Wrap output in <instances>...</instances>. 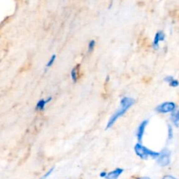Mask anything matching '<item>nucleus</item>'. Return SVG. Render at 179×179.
Segmentation results:
<instances>
[{"label":"nucleus","instance_id":"obj_1","mask_svg":"<svg viewBox=\"0 0 179 179\" xmlns=\"http://www.w3.org/2000/svg\"><path fill=\"white\" fill-rule=\"evenodd\" d=\"M135 103V100L131 97H123L120 101V107L117 111L113 113L111 117L110 118L109 122H108L106 129H109L111 127L114 123L117 121L118 119L123 116L129 109H130Z\"/></svg>","mask_w":179,"mask_h":179},{"label":"nucleus","instance_id":"obj_2","mask_svg":"<svg viewBox=\"0 0 179 179\" xmlns=\"http://www.w3.org/2000/svg\"><path fill=\"white\" fill-rule=\"evenodd\" d=\"M134 151L136 155L143 160H147L149 157L152 158H158L160 155V153L155 152L153 150L147 148L146 147L142 146L141 143H138L135 145Z\"/></svg>","mask_w":179,"mask_h":179},{"label":"nucleus","instance_id":"obj_3","mask_svg":"<svg viewBox=\"0 0 179 179\" xmlns=\"http://www.w3.org/2000/svg\"><path fill=\"white\" fill-rule=\"evenodd\" d=\"M171 163V153L168 149H164L158 158V163L161 167H167Z\"/></svg>","mask_w":179,"mask_h":179},{"label":"nucleus","instance_id":"obj_4","mask_svg":"<svg viewBox=\"0 0 179 179\" xmlns=\"http://www.w3.org/2000/svg\"><path fill=\"white\" fill-rule=\"evenodd\" d=\"M176 109V105L174 102L167 101L161 104L156 108V111L161 113H167L174 111Z\"/></svg>","mask_w":179,"mask_h":179},{"label":"nucleus","instance_id":"obj_5","mask_svg":"<svg viewBox=\"0 0 179 179\" xmlns=\"http://www.w3.org/2000/svg\"><path fill=\"white\" fill-rule=\"evenodd\" d=\"M148 123V121L147 120H145L143 122H141V123L139 125V126L138 127L136 136H137V139L139 143H141L142 141V138H143V136L144 134L145 129H146Z\"/></svg>","mask_w":179,"mask_h":179},{"label":"nucleus","instance_id":"obj_6","mask_svg":"<svg viewBox=\"0 0 179 179\" xmlns=\"http://www.w3.org/2000/svg\"><path fill=\"white\" fill-rule=\"evenodd\" d=\"M123 172V169L121 168H116L113 171L107 173L105 178L106 179H118V177L122 174Z\"/></svg>","mask_w":179,"mask_h":179},{"label":"nucleus","instance_id":"obj_7","mask_svg":"<svg viewBox=\"0 0 179 179\" xmlns=\"http://www.w3.org/2000/svg\"><path fill=\"white\" fill-rule=\"evenodd\" d=\"M164 38H165V35L163 32L162 31H159L155 36L154 41H153V47H154L155 49H158L159 47V43L161 41H164Z\"/></svg>","mask_w":179,"mask_h":179},{"label":"nucleus","instance_id":"obj_8","mask_svg":"<svg viewBox=\"0 0 179 179\" xmlns=\"http://www.w3.org/2000/svg\"><path fill=\"white\" fill-rule=\"evenodd\" d=\"M171 120L176 127L179 126V110H174L172 112Z\"/></svg>","mask_w":179,"mask_h":179},{"label":"nucleus","instance_id":"obj_9","mask_svg":"<svg viewBox=\"0 0 179 179\" xmlns=\"http://www.w3.org/2000/svg\"><path fill=\"white\" fill-rule=\"evenodd\" d=\"M52 100V97H48V99H47L46 100H44V99H41V100H39L37 104H36V109L38 110V111H42L44 109V108L45 106V104L48 102Z\"/></svg>","mask_w":179,"mask_h":179},{"label":"nucleus","instance_id":"obj_10","mask_svg":"<svg viewBox=\"0 0 179 179\" xmlns=\"http://www.w3.org/2000/svg\"><path fill=\"white\" fill-rule=\"evenodd\" d=\"M71 76H72V81L76 83V81L78 80V69L77 67H74L73 69L72 70L71 72Z\"/></svg>","mask_w":179,"mask_h":179},{"label":"nucleus","instance_id":"obj_11","mask_svg":"<svg viewBox=\"0 0 179 179\" xmlns=\"http://www.w3.org/2000/svg\"><path fill=\"white\" fill-rule=\"evenodd\" d=\"M55 59H56V55H53L52 56H51L50 59H49V61L48 62V63L46 64V67H50L51 66H52L54 63V62H55Z\"/></svg>","mask_w":179,"mask_h":179},{"label":"nucleus","instance_id":"obj_12","mask_svg":"<svg viewBox=\"0 0 179 179\" xmlns=\"http://www.w3.org/2000/svg\"><path fill=\"white\" fill-rule=\"evenodd\" d=\"M95 46V41L91 40L88 44V53H91L94 50Z\"/></svg>","mask_w":179,"mask_h":179},{"label":"nucleus","instance_id":"obj_13","mask_svg":"<svg viewBox=\"0 0 179 179\" xmlns=\"http://www.w3.org/2000/svg\"><path fill=\"white\" fill-rule=\"evenodd\" d=\"M173 129H172V127L169 125H168V139L169 140H171V139L173 138Z\"/></svg>","mask_w":179,"mask_h":179},{"label":"nucleus","instance_id":"obj_14","mask_svg":"<svg viewBox=\"0 0 179 179\" xmlns=\"http://www.w3.org/2000/svg\"><path fill=\"white\" fill-rule=\"evenodd\" d=\"M169 86H172V87H177L178 86V85H179V82L177 81V80H176V79L174 78H173L172 80L169 82Z\"/></svg>","mask_w":179,"mask_h":179},{"label":"nucleus","instance_id":"obj_15","mask_svg":"<svg viewBox=\"0 0 179 179\" xmlns=\"http://www.w3.org/2000/svg\"><path fill=\"white\" fill-rule=\"evenodd\" d=\"M174 78L172 77V76H167V77L164 78V81H165L166 82H167V83H169L170 81H171L172 79Z\"/></svg>","mask_w":179,"mask_h":179},{"label":"nucleus","instance_id":"obj_16","mask_svg":"<svg viewBox=\"0 0 179 179\" xmlns=\"http://www.w3.org/2000/svg\"><path fill=\"white\" fill-rule=\"evenodd\" d=\"M163 179H177V178L172 177V176L171 175H167V176H164V177L163 178Z\"/></svg>","mask_w":179,"mask_h":179},{"label":"nucleus","instance_id":"obj_17","mask_svg":"<svg viewBox=\"0 0 179 179\" xmlns=\"http://www.w3.org/2000/svg\"><path fill=\"white\" fill-rule=\"evenodd\" d=\"M54 169V168H52V169H50L49 171H48V172H47L46 174H45V175H44V178H46L47 177H48V176H49L50 174H51V172H53V170Z\"/></svg>","mask_w":179,"mask_h":179},{"label":"nucleus","instance_id":"obj_18","mask_svg":"<svg viewBox=\"0 0 179 179\" xmlns=\"http://www.w3.org/2000/svg\"><path fill=\"white\" fill-rule=\"evenodd\" d=\"M107 174V173L106 172H102L100 173V177L101 178H105Z\"/></svg>","mask_w":179,"mask_h":179},{"label":"nucleus","instance_id":"obj_19","mask_svg":"<svg viewBox=\"0 0 179 179\" xmlns=\"http://www.w3.org/2000/svg\"><path fill=\"white\" fill-rule=\"evenodd\" d=\"M138 179H150L149 177H140Z\"/></svg>","mask_w":179,"mask_h":179}]
</instances>
